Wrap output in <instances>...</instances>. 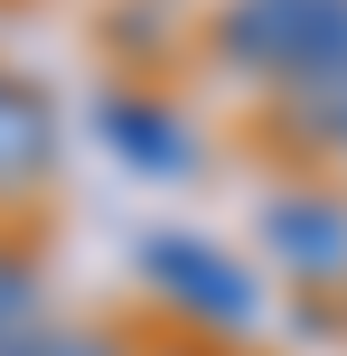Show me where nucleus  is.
<instances>
[{
  "label": "nucleus",
  "mask_w": 347,
  "mask_h": 356,
  "mask_svg": "<svg viewBox=\"0 0 347 356\" xmlns=\"http://www.w3.org/2000/svg\"><path fill=\"white\" fill-rule=\"evenodd\" d=\"M216 56L244 75L291 85H338L347 75V0H225Z\"/></svg>",
  "instance_id": "nucleus-1"
},
{
  "label": "nucleus",
  "mask_w": 347,
  "mask_h": 356,
  "mask_svg": "<svg viewBox=\"0 0 347 356\" xmlns=\"http://www.w3.org/2000/svg\"><path fill=\"white\" fill-rule=\"evenodd\" d=\"M141 282L160 291L179 319H197V328H254L263 319V291H254V272L235 263L225 244H207V234H141Z\"/></svg>",
  "instance_id": "nucleus-2"
},
{
  "label": "nucleus",
  "mask_w": 347,
  "mask_h": 356,
  "mask_svg": "<svg viewBox=\"0 0 347 356\" xmlns=\"http://www.w3.org/2000/svg\"><path fill=\"white\" fill-rule=\"evenodd\" d=\"M263 253H273L291 282L338 291L347 282V197H329V188H282L273 207H263Z\"/></svg>",
  "instance_id": "nucleus-3"
},
{
  "label": "nucleus",
  "mask_w": 347,
  "mask_h": 356,
  "mask_svg": "<svg viewBox=\"0 0 347 356\" xmlns=\"http://www.w3.org/2000/svg\"><path fill=\"white\" fill-rule=\"evenodd\" d=\"M56 169V104L19 75H0V197L38 188Z\"/></svg>",
  "instance_id": "nucleus-4"
},
{
  "label": "nucleus",
  "mask_w": 347,
  "mask_h": 356,
  "mask_svg": "<svg viewBox=\"0 0 347 356\" xmlns=\"http://www.w3.org/2000/svg\"><path fill=\"white\" fill-rule=\"evenodd\" d=\"M104 141L122 150L131 169H150V178H179L188 160H197L188 122H179V113H160V104H141V94H113V104H104Z\"/></svg>",
  "instance_id": "nucleus-5"
},
{
  "label": "nucleus",
  "mask_w": 347,
  "mask_h": 356,
  "mask_svg": "<svg viewBox=\"0 0 347 356\" xmlns=\"http://www.w3.org/2000/svg\"><path fill=\"white\" fill-rule=\"evenodd\" d=\"M282 104H291V113H282V122H291V141L329 150V160L347 169V75H338V85H291Z\"/></svg>",
  "instance_id": "nucleus-6"
},
{
  "label": "nucleus",
  "mask_w": 347,
  "mask_h": 356,
  "mask_svg": "<svg viewBox=\"0 0 347 356\" xmlns=\"http://www.w3.org/2000/svg\"><path fill=\"white\" fill-rule=\"evenodd\" d=\"M29 328H38V272L19 263L10 244H0V347H10V338H29Z\"/></svg>",
  "instance_id": "nucleus-7"
},
{
  "label": "nucleus",
  "mask_w": 347,
  "mask_h": 356,
  "mask_svg": "<svg viewBox=\"0 0 347 356\" xmlns=\"http://www.w3.org/2000/svg\"><path fill=\"white\" fill-rule=\"evenodd\" d=\"M0 356H122V338H104V328H29Z\"/></svg>",
  "instance_id": "nucleus-8"
}]
</instances>
